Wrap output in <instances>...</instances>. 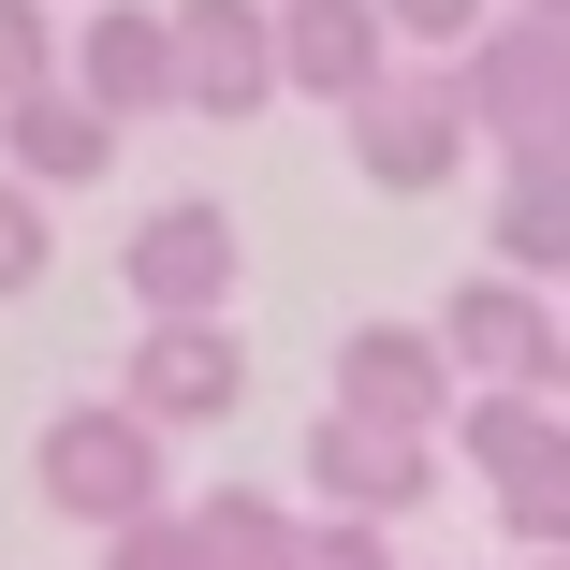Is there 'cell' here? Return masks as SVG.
I'll use <instances>...</instances> for the list:
<instances>
[{
	"label": "cell",
	"instance_id": "ba28073f",
	"mask_svg": "<svg viewBox=\"0 0 570 570\" xmlns=\"http://www.w3.org/2000/svg\"><path fill=\"white\" fill-rule=\"evenodd\" d=\"M439 453H453V439H395V424H352V410H322L293 469H307V498H322V512H352V527H395V512H424V498H439Z\"/></svg>",
	"mask_w": 570,
	"mask_h": 570
},
{
	"label": "cell",
	"instance_id": "44dd1931",
	"mask_svg": "<svg viewBox=\"0 0 570 570\" xmlns=\"http://www.w3.org/2000/svg\"><path fill=\"white\" fill-rule=\"evenodd\" d=\"M512 16H541V30H570V0H512Z\"/></svg>",
	"mask_w": 570,
	"mask_h": 570
},
{
	"label": "cell",
	"instance_id": "7402d4cb",
	"mask_svg": "<svg viewBox=\"0 0 570 570\" xmlns=\"http://www.w3.org/2000/svg\"><path fill=\"white\" fill-rule=\"evenodd\" d=\"M527 570H570V556H527Z\"/></svg>",
	"mask_w": 570,
	"mask_h": 570
},
{
	"label": "cell",
	"instance_id": "ac0fdd59",
	"mask_svg": "<svg viewBox=\"0 0 570 570\" xmlns=\"http://www.w3.org/2000/svg\"><path fill=\"white\" fill-rule=\"evenodd\" d=\"M45 264H59V235H45V190H30V176H0V307H16Z\"/></svg>",
	"mask_w": 570,
	"mask_h": 570
},
{
	"label": "cell",
	"instance_id": "8fae6325",
	"mask_svg": "<svg viewBox=\"0 0 570 570\" xmlns=\"http://www.w3.org/2000/svg\"><path fill=\"white\" fill-rule=\"evenodd\" d=\"M453 88H469L483 147H527V132H556V118H570V30H541V16H498L469 59H453Z\"/></svg>",
	"mask_w": 570,
	"mask_h": 570
},
{
	"label": "cell",
	"instance_id": "2e32d148",
	"mask_svg": "<svg viewBox=\"0 0 570 570\" xmlns=\"http://www.w3.org/2000/svg\"><path fill=\"white\" fill-rule=\"evenodd\" d=\"M73 73V30L45 16V0H0V102H30V88H59Z\"/></svg>",
	"mask_w": 570,
	"mask_h": 570
},
{
	"label": "cell",
	"instance_id": "9a60e30c",
	"mask_svg": "<svg viewBox=\"0 0 570 570\" xmlns=\"http://www.w3.org/2000/svg\"><path fill=\"white\" fill-rule=\"evenodd\" d=\"M498 264L512 278H570V176H498Z\"/></svg>",
	"mask_w": 570,
	"mask_h": 570
},
{
	"label": "cell",
	"instance_id": "d6986e66",
	"mask_svg": "<svg viewBox=\"0 0 570 570\" xmlns=\"http://www.w3.org/2000/svg\"><path fill=\"white\" fill-rule=\"evenodd\" d=\"M102 570H205V527H190V512H147V527L102 541Z\"/></svg>",
	"mask_w": 570,
	"mask_h": 570
},
{
	"label": "cell",
	"instance_id": "9c48e42d",
	"mask_svg": "<svg viewBox=\"0 0 570 570\" xmlns=\"http://www.w3.org/2000/svg\"><path fill=\"white\" fill-rule=\"evenodd\" d=\"M118 395H132L161 439H190V424H235V395H249V352H235V322H132V366H118Z\"/></svg>",
	"mask_w": 570,
	"mask_h": 570
},
{
	"label": "cell",
	"instance_id": "5b68a950",
	"mask_svg": "<svg viewBox=\"0 0 570 570\" xmlns=\"http://www.w3.org/2000/svg\"><path fill=\"white\" fill-rule=\"evenodd\" d=\"M118 278H132V322H219L235 278H249V235H235V205H219V190H176V205L132 219Z\"/></svg>",
	"mask_w": 570,
	"mask_h": 570
},
{
	"label": "cell",
	"instance_id": "4fadbf2b",
	"mask_svg": "<svg viewBox=\"0 0 570 570\" xmlns=\"http://www.w3.org/2000/svg\"><path fill=\"white\" fill-rule=\"evenodd\" d=\"M118 147H132V132L102 118V102H88L73 73H59V88H30V102H0V176H30L45 205H59V190H88Z\"/></svg>",
	"mask_w": 570,
	"mask_h": 570
},
{
	"label": "cell",
	"instance_id": "5bb4252c",
	"mask_svg": "<svg viewBox=\"0 0 570 570\" xmlns=\"http://www.w3.org/2000/svg\"><path fill=\"white\" fill-rule=\"evenodd\" d=\"M190 527H205V570H307V512L293 498L219 483V498H190Z\"/></svg>",
	"mask_w": 570,
	"mask_h": 570
},
{
	"label": "cell",
	"instance_id": "603a6c76",
	"mask_svg": "<svg viewBox=\"0 0 570 570\" xmlns=\"http://www.w3.org/2000/svg\"><path fill=\"white\" fill-rule=\"evenodd\" d=\"M556 395H570V381H556Z\"/></svg>",
	"mask_w": 570,
	"mask_h": 570
},
{
	"label": "cell",
	"instance_id": "7a4b0ae2",
	"mask_svg": "<svg viewBox=\"0 0 570 570\" xmlns=\"http://www.w3.org/2000/svg\"><path fill=\"white\" fill-rule=\"evenodd\" d=\"M336 147H352L366 190L424 205V190H453V161L483 147V118H469V88H453V59H395V73L352 102V118H336Z\"/></svg>",
	"mask_w": 570,
	"mask_h": 570
},
{
	"label": "cell",
	"instance_id": "3957f363",
	"mask_svg": "<svg viewBox=\"0 0 570 570\" xmlns=\"http://www.w3.org/2000/svg\"><path fill=\"white\" fill-rule=\"evenodd\" d=\"M453 453L483 469V498L527 556H570V395H469Z\"/></svg>",
	"mask_w": 570,
	"mask_h": 570
},
{
	"label": "cell",
	"instance_id": "30bf717a",
	"mask_svg": "<svg viewBox=\"0 0 570 570\" xmlns=\"http://www.w3.org/2000/svg\"><path fill=\"white\" fill-rule=\"evenodd\" d=\"M176 73H190V118H264L293 88L278 73V0H176Z\"/></svg>",
	"mask_w": 570,
	"mask_h": 570
},
{
	"label": "cell",
	"instance_id": "e0dca14e",
	"mask_svg": "<svg viewBox=\"0 0 570 570\" xmlns=\"http://www.w3.org/2000/svg\"><path fill=\"white\" fill-rule=\"evenodd\" d=\"M498 16H512V0H381V30H395V45H424V59H469Z\"/></svg>",
	"mask_w": 570,
	"mask_h": 570
},
{
	"label": "cell",
	"instance_id": "8992f818",
	"mask_svg": "<svg viewBox=\"0 0 570 570\" xmlns=\"http://www.w3.org/2000/svg\"><path fill=\"white\" fill-rule=\"evenodd\" d=\"M336 410H352V424H395V439H453L469 366L439 352V322H352V336H336Z\"/></svg>",
	"mask_w": 570,
	"mask_h": 570
},
{
	"label": "cell",
	"instance_id": "7c38bea8",
	"mask_svg": "<svg viewBox=\"0 0 570 570\" xmlns=\"http://www.w3.org/2000/svg\"><path fill=\"white\" fill-rule=\"evenodd\" d=\"M278 73L307 88V102H352L395 73V30H381V0H278Z\"/></svg>",
	"mask_w": 570,
	"mask_h": 570
},
{
	"label": "cell",
	"instance_id": "277c9868",
	"mask_svg": "<svg viewBox=\"0 0 570 570\" xmlns=\"http://www.w3.org/2000/svg\"><path fill=\"white\" fill-rule=\"evenodd\" d=\"M439 352L469 366V395H556V381H570V322H556L541 278L483 264V278L439 293Z\"/></svg>",
	"mask_w": 570,
	"mask_h": 570
},
{
	"label": "cell",
	"instance_id": "6da1fadb",
	"mask_svg": "<svg viewBox=\"0 0 570 570\" xmlns=\"http://www.w3.org/2000/svg\"><path fill=\"white\" fill-rule=\"evenodd\" d=\"M30 483H45V512H73V527H147V512H176V483H161V424L132 410V395H73V410H45V439H30Z\"/></svg>",
	"mask_w": 570,
	"mask_h": 570
},
{
	"label": "cell",
	"instance_id": "52a82bcc",
	"mask_svg": "<svg viewBox=\"0 0 570 570\" xmlns=\"http://www.w3.org/2000/svg\"><path fill=\"white\" fill-rule=\"evenodd\" d=\"M73 88H88L118 132L190 118V73H176V0H88V30H73Z\"/></svg>",
	"mask_w": 570,
	"mask_h": 570
},
{
	"label": "cell",
	"instance_id": "ffe728a7",
	"mask_svg": "<svg viewBox=\"0 0 570 570\" xmlns=\"http://www.w3.org/2000/svg\"><path fill=\"white\" fill-rule=\"evenodd\" d=\"M307 570H395V527H352V512H307Z\"/></svg>",
	"mask_w": 570,
	"mask_h": 570
}]
</instances>
